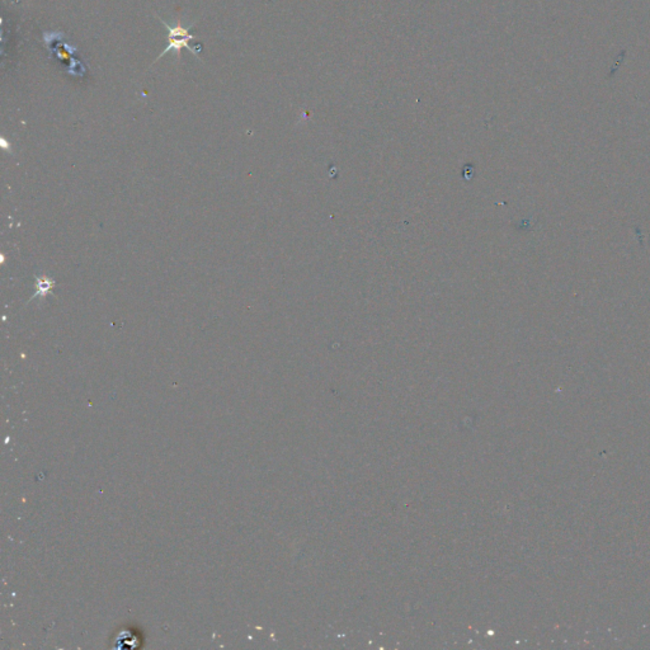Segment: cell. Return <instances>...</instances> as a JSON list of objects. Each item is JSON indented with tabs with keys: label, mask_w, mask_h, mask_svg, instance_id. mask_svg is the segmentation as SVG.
I'll list each match as a JSON object with an SVG mask.
<instances>
[{
	"label": "cell",
	"mask_w": 650,
	"mask_h": 650,
	"mask_svg": "<svg viewBox=\"0 0 650 650\" xmlns=\"http://www.w3.org/2000/svg\"><path fill=\"white\" fill-rule=\"evenodd\" d=\"M160 21H161L162 25H164L165 27H167L168 32H169V37H168V41H169V45H168L167 49H165L164 51H162L161 54L158 56L156 61H158L160 57H162V56H164L165 54H168V52L172 51V50H173V51H175V54H177L178 57H179L180 50H182V49H188L193 55H198L199 52H201V46H199V47H192L191 45H190L191 42L193 41V39H196V36H193V34L190 33L191 28L193 27V25H191L190 27H187V28H185L183 26H180V25L175 26V27H170V26L168 25L167 22H164L162 19H160Z\"/></svg>",
	"instance_id": "obj_1"
}]
</instances>
